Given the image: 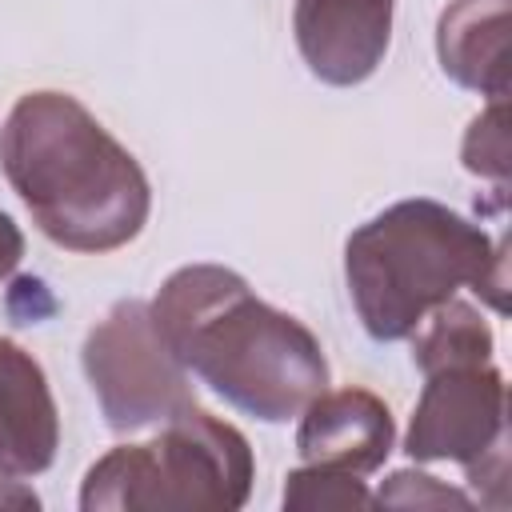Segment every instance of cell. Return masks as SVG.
Instances as JSON below:
<instances>
[{"mask_svg":"<svg viewBox=\"0 0 512 512\" xmlns=\"http://www.w3.org/2000/svg\"><path fill=\"white\" fill-rule=\"evenodd\" d=\"M176 360L232 408L284 424L328 388L320 340L220 264L176 268L148 304Z\"/></svg>","mask_w":512,"mask_h":512,"instance_id":"6da1fadb","label":"cell"},{"mask_svg":"<svg viewBox=\"0 0 512 512\" xmlns=\"http://www.w3.org/2000/svg\"><path fill=\"white\" fill-rule=\"evenodd\" d=\"M0 168L36 228L68 252L124 248L152 208L136 156L68 92H28L12 104Z\"/></svg>","mask_w":512,"mask_h":512,"instance_id":"7a4b0ae2","label":"cell"},{"mask_svg":"<svg viewBox=\"0 0 512 512\" xmlns=\"http://www.w3.org/2000/svg\"><path fill=\"white\" fill-rule=\"evenodd\" d=\"M504 268V240H492L480 224L428 196L384 208L344 244L348 296L376 344L408 340L460 288L504 312Z\"/></svg>","mask_w":512,"mask_h":512,"instance_id":"3957f363","label":"cell"},{"mask_svg":"<svg viewBox=\"0 0 512 512\" xmlns=\"http://www.w3.org/2000/svg\"><path fill=\"white\" fill-rule=\"evenodd\" d=\"M256 460L240 428L216 420L196 400L164 420L148 444L104 452L84 484V512H232L252 492Z\"/></svg>","mask_w":512,"mask_h":512,"instance_id":"277c9868","label":"cell"},{"mask_svg":"<svg viewBox=\"0 0 512 512\" xmlns=\"http://www.w3.org/2000/svg\"><path fill=\"white\" fill-rule=\"evenodd\" d=\"M404 452L420 464L456 460L488 504H508V388L488 364H448L424 372Z\"/></svg>","mask_w":512,"mask_h":512,"instance_id":"5b68a950","label":"cell"},{"mask_svg":"<svg viewBox=\"0 0 512 512\" xmlns=\"http://www.w3.org/2000/svg\"><path fill=\"white\" fill-rule=\"evenodd\" d=\"M84 376L112 432H140L192 404L188 368L168 348L144 300H120L84 336Z\"/></svg>","mask_w":512,"mask_h":512,"instance_id":"8992f818","label":"cell"},{"mask_svg":"<svg viewBox=\"0 0 512 512\" xmlns=\"http://www.w3.org/2000/svg\"><path fill=\"white\" fill-rule=\"evenodd\" d=\"M396 0H296L292 32L308 72L324 84H364L392 40Z\"/></svg>","mask_w":512,"mask_h":512,"instance_id":"52a82bcc","label":"cell"},{"mask_svg":"<svg viewBox=\"0 0 512 512\" xmlns=\"http://www.w3.org/2000/svg\"><path fill=\"white\" fill-rule=\"evenodd\" d=\"M396 440L388 404L368 388H336L308 400L296 428V452L304 464L336 468L352 476L376 472Z\"/></svg>","mask_w":512,"mask_h":512,"instance_id":"ba28073f","label":"cell"},{"mask_svg":"<svg viewBox=\"0 0 512 512\" xmlns=\"http://www.w3.org/2000/svg\"><path fill=\"white\" fill-rule=\"evenodd\" d=\"M60 448V412L44 368L0 336V472L40 476Z\"/></svg>","mask_w":512,"mask_h":512,"instance_id":"9c48e42d","label":"cell"},{"mask_svg":"<svg viewBox=\"0 0 512 512\" xmlns=\"http://www.w3.org/2000/svg\"><path fill=\"white\" fill-rule=\"evenodd\" d=\"M448 80L488 100L508 96V0H452L436 24Z\"/></svg>","mask_w":512,"mask_h":512,"instance_id":"30bf717a","label":"cell"},{"mask_svg":"<svg viewBox=\"0 0 512 512\" xmlns=\"http://www.w3.org/2000/svg\"><path fill=\"white\" fill-rule=\"evenodd\" d=\"M492 360V328L468 300H444L424 316L412 332V364L420 372H436L448 364H488Z\"/></svg>","mask_w":512,"mask_h":512,"instance_id":"8fae6325","label":"cell"},{"mask_svg":"<svg viewBox=\"0 0 512 512\" xmlns=\"http://www.w3.org/2000/svg\"><path fill=\"white\" fill-rule=\"evenodd\" d=\"M368 504H372V496H368L364 480L352 472L304 464V468L288 472V480H284V508L316 512V508H368Z\"/></svg>","mask_w":512,"mask_h":512,"instance_id":"7c38bea8","label":"cell"},{"mask_svg":"<svg viewBox=\"0 0 512 512\" xmlns=\"http://www.w3.org/2000/svg\"><path fill=\"white\" fill-rule=\"evenodd\" d=\"M464 168L472 176L496 180V188H508V128H504V100H492L464 136Z\"/></svg>","mask_w":512,"mask_h":512,"instance_id":"4fadbf2b","label":"cell"},{"mask_svg":"<svg viewBox=\"0 0 512 512\" xmlns=\"http://www.w3.org/2000/svg\"><path fill=\"white\" fill-rule=\"evenodd\" d=\"M372 504H388V508H472V496L460 488L440 484L428 472H392L380 492L372 496Z\"/></svg>","mask_w":512,"mask_h":512,"instance_id":"5bb4252c","label":"cell"},{"mask_svg":"<svg viewBox=\"0 0 512 512\" xmlns=\"http://www.w3.org/2000/svg\"><path fill=\"white\" fill-rule=\"evenodd\" d=\"M24 256V232L16 228V220L8 212H0V280H8L16 272Z\"/></svg>","mask_w":512,"mask_h":512,"instance_id":"9a60e30c","label":"cell"},{"mask_svg":"<svg viewBox=\"0 0 512 512\" xmlns=\"http://www.w3.org/2000/svg\"><path fill=\"white\" fill-rule=\"evenodd\" d=\"M0 504L12 508H40V496L32 488H24L20 480H12V472H0Z\"/></svg>","mask_w":512,"mask_h":512,"instance_id":"2e32d148","label":"cell"}]
</instances>
